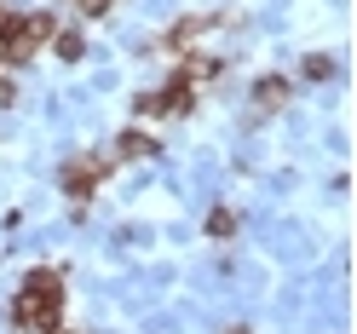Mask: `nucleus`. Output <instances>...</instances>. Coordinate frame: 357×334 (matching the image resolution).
<instances>
[{"label": "nucleus", "mask_w": 357, "mask_h": 334, "mask_svg": "<svg viewBox=\"0 0 357 334\" xmlns=\"http://www.w3.org/2000/svg\"><path fill=\"white\" fill-rule=\"evenodd\" d=\"M58 311H63V271L35 265V271L24 277L17 305H12V323H17V328H35V334H52V328H58Z\"/></svg>", "instance_id": "nucleus-1"}, {"label": "nucleus", "mask_w": 357, "mask_h": 334, "mask_svg": "<svg viewBox=\"0 0 357 334\" xmlns=\"http://www.w3.org/2000/svg\"><path fill=\"white\" fill-rule=\"evenodd\" d=\"M40 40H52V12H29V17H12L6 40H0V70H17L40 52Z\"/></svg>", "instance_id": "nucleus-2"}, {"label": "nucleus", "mask_w": 357, "mask_h": 334, "mask_svg": "<svg viewBox=\"0 0 357 334\" xmlns=\"http://www.w3.org/2000/svg\"><path fill=\"white\" fill-rule=\"evenodd\" d=\"M109 173V155H75L70 167H63V190L75 196V202H86V196H93V185L104 179Z\"/></svg>", "instance_id": "nucleus-3"}, {"label": "nucleus", "mask_w": 357, "mask_h": 334, "mask_svg": "<svg viewBox=\"0 0 357 334\" xmlns=\"http://www.w3.org/2000/svg\"><path fill=\"white\" fill-rule=\"evenodd\" d=\"M116 155H127V162H150V155H162V144H155L150 132H139V127H127L121 139H116Z\"/></svg>", "instance_id": "nucleus-4"}, {"label": "nucleus", "mask_w": 357, "mask_h": 334, "mask_svg": "<svg viewBox=\"0 0 357 334\" xmlns=\"http://www.w3.org/2000/svg\"><path fill=\"white\" fill-rule=\"evenodd\" d=\"M288 93H294L288 75H259V81H254V104H259V109H282Z\"/></svg>", "instance_id": "nucleus-5"}, {"label": "nucleus", "mask_w": 357, "mask_h": 334, "mask_svg": "<svg viewBox=\"0 0 357 334\" xmlns=\"http://www.w3.org/2000/svg\"><path fill=\"white\" fill-rule=\"evenodd\" d=\"M213 24H219V17H185V24H173V29L162 35V47H173V52H178V47H190V40H202Z\"/></svg>", "instance_id": "nucleus-6"}, {"label": "nucleus", "mask_w": 357, "mask_h": 334, "mask_svg": "<svg viewBox=\"0 0 357 334\" xmlns=\"http://www.w3.org/2000/svg\"><path fill=\"white\" fill-rule=\"evenodd\" d=\"M190 104H196V86L173 75V81L162 86V116H190Z\"/></svg>", "instance_id": "nucleus-7"}, {"label": "nucleus", "mask_w": 357, "mask_h": 334, "mask_svg": "<svg viewBox=\"0 0 357 334\" xmlns=\"http://www.w3.org/2000/svg\"><path fill=\"white\" fill-rule=\"evenodd\" d=\"M52 52H58L63 63H81V58H86V35H81V29H52Z\"/></svg>", "instance_id": "nucleus-8"}, {"label": "nucleus", "mask_w": 357, "mask_h": 334, "mask_svg": "<svg viewBox=\"0 0 357 334\" xmlns=\"http://www.w3.org/2000/svg\"><path fill=\"white\" fill-rule=\"evenodd\" d=\"M208 236H219V242L236 236V213H231V208H213V213H208Z\"/></svg>", "instance_id": "nucleus-9"}, {"label": "nucleus", "mask_w": 357, "mask_h": 334, "mask_svg": "<svg viewBox=\"0 0 357 334\" xmlns=\"http://www.w3.org/2000/svg\"><path fill=\"white\" fill-rule=\"evenodd\" d=\"M305 75H311V81H328V75H334V58H328V52H311V58H305Z\"/></svg>", "instance_id": "nucleus-10"}, {"label": "nucleus", "mask_w": 357, "mask_h": 334, "mask_svg": "<svg viewBox=\"0 0 357 334\" xmlns=\"http://www.w3.org/2000/svg\"><path fill=\"white\" fill-rule=\"evenodd\" d=\"M132 109H139V116H162V93H139Z\"/></svg>", "instance_id": "nucleus-11"}, {"label": "nucleus", "mask_w": 357, "mask_h": 334, "mask_svg": "<svg viewBox=\"0 0 357 334\" xmlns=\"http://www.w3.org/2000/svg\"><path fill=\"white\" fill-rule=\"evenodd\" d=\"M12 98H17V86H12L6 75H0V104H12Z\"/></svg>", "instance_id": "nucleus-12"}, {"label": "nucleus", "mask_w": 357, "mask_h": 334, "mask_svg": "<svg viewBox=\"0 0 357 334\" xmlns=\"http://www.w3.org/2000/svg\"><path fill=\"white\" fill-rule=\"evenodd\" d=\"M104 6H109V0H81V12H86V17H98Z\"/></svg>", "instance_id": "nucleus-13"}, {"label": "nucleus", "mask_w": 357, "mask_h": 334, "mask_svg": "<svg viewBox=\"0 0 357 334\" xmlns=\"http://www.w3.org/2000/svg\"><path fill=\"white\" fill-rule=\"evenodd\" d=\"M6 29H12V12H6V0H0V40H6Z\"/></svg>", "instance_id": "nucleus-14"}, {"label": "nucleus", "mask_w": 357, "mask_h": 334, "mask_svg": "<svg viewBox=\"0 0 357 334\" xmlns=\"http://www.w3.org/2000/svg\"><path fill=\"white\" fill-rule=\"evenodd\" d=\"M225 334H254V328H248V323H236V328H225Z\"/></svg>", "instance_id": "nucleus-15"}, {"label": "nucleus", "mask_w": 357, "mask_h": 334, "mask_svg": "<svg viewBox=\"0 0 357 334\" xmlns=\"http://www.w3.org/2000/svg\"><path fill=\"white\" fill-rule=\"evenodd\" d=\"M52 334H63V328H52Z\"/></svg>", "instance_id": "nucleus-16"}]
</instances>
